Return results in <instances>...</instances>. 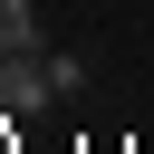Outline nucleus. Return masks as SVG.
<instances>
[{
	"mask_svg": "<svg viewBox=\"0 0 154 154\" xmlns=\"http://www.w3.org/2000/svg\"><path fill=\"white\" fill-rule=\"evenodd\" d=\"M58 96V77H48V58H29V48H10L0 58V116H38Z\"/></svg>",
	"mask_w": 154,
	"mask_h": 154,
	"instance_id": "nucleus-1",
	"label": "nucleus"
},
{
	"mask_svg": "<svg viewBox=\"0 0 154 154\" xmlns=\"http://www.w3.org/2000/svg\"><path fill=\"white\" fill-rule=\"evenodd\" d=\"M10 125H19V116H0V154H19V144H10Z\"/></svg>",
	"mask_w": 154,
	"mask_h": 154,
	"instance_id": "nucleus-3",
	"label": "nucleus"
},
{
	"mask_svg": "<svg viewBox=\"0 0 154 154\" xmlns=\"http://www.w3.org/2000/svg\"><path fill=\"white\" fill-rule=\"evenodd\" d=\"M29 48V0H0V58Z\"/></svg>",
	"mask_w": 154,
	"mask_h": 154,
	"instance_id": "nucleus-2",
	"label": "nucleus"
}]
</instances>
